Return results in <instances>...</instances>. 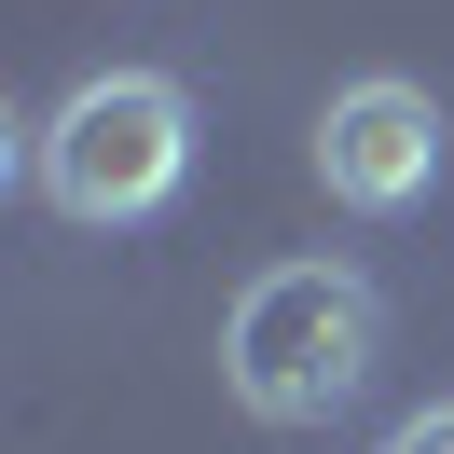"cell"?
<instances>
[{
  "instance_id": "6da1fadb",
  "label": "cell",
  "mask_w": 454,
  "mask_h": 454,
  "mask_svg": "<svg viewBox=\"0 0 454 454\" xmlns=\"http://www.w3.org/2000/svg\"><path fill=\"white\" fill-rule=\"evenodd\" d=\"M386 358V303H372L344 262H262L221 317V386L248 399L262 427H317L372 386Z\"/></svg>"
},
{
  "instance_id": "277c9868",
  "label": "cell",
  "mask_w": 454,
  "mask_h": 454,
  "mask_svg": "<svg viewBox=\"0 0 454 454\" xmlns=\"http://www.w3.org/2000/svg\"><path fill=\"white\" fill-rule=\"evenodd\" d=\"M386 454H454V399H427V413H413V427H399V441H386Z\"/></svg>"
},
{
  "instance_id": "7a4b0ae2",
  "label": "cell",
  "mask_w": 454,
  "mask_h": 454,
  "mask_svg": "<svg viewBox=\"0 0 454 454\" xmlns=\"http://www.w3.org/2000/svg\"><path fill=\"white\" fill-rule=\"evenodd\" d=\"M193 179V97L166 69H97L56 124H42V193L56 221L111 234V221H152V207Z\"/></svg>"
},
{
  "instance_id": "3957f363",
  "label": "cell",
  "mask_w": 454,
  "mask_h": 454,
  "mask_svg": "<svg viewBox=\"0 0 454 454\" xmlns=\"http://www.w3.org/2000/svg\"><path fill=\"white\" fill-rule=\"evenodd\" d=\"M317 179H331V207H358V221H399V207H427V179H441V97L427 83H344L331 111H317Z\"/></svg>"
}]
</instances>
